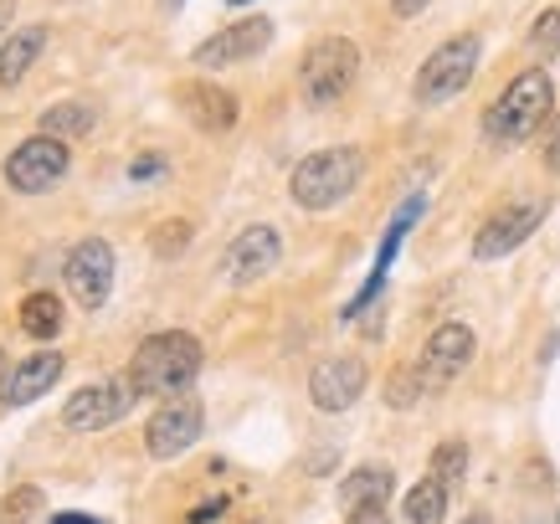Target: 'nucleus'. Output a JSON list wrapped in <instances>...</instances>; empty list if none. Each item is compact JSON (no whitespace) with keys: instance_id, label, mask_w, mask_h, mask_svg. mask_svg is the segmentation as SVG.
<instances>
[{"instance_id":"1","label":"nucleus","mask_w":560,"mask_h":524,"mask_svg":"<svg viewBox=\"0 0 560 524\" xmlns=\"http://www.w3.org/2000/svg\"><path fill=\"white\" fill-rule=\"evenodd\" d=\"M201 365H206V350L190 329H160V335L139 339L124 381L135 386V396H165L171 401V396H186L196 386Z\"/></svg>"},{"instance_id":"2","label":"nucleus","mask_w":560,"mask_h":524,"mask_svg":"<svg viewBox=\"0 0 560 524\" xmlns=\"http://www.w3.org/2000/svg\"><path fill=\"white\" fill-rule=\"evenodd\" d=\"M550 103H556V83L545 68H525L520 78H510V88L483 108V139L489 144H525L529 135H540V124L550 119Z\"/></svg>"},{"instance_id":"3","label":"nucleus","mask_w":560,"mask_h":524,"mask_svg":"<svg viewBox=\"0 0 560 524\" xmlns=\"http://www.w3.org/2000/svg\"><path fill=\"white\" fill-rule=\"evenodd\" d=\"M365 181V150L355 144H335V150H314L304 154L289 175V196L304 211H329L345 196H355V186Z\"/></svg>"},{"instance_id":"4","label":"nucleus","mask_w":560,"mask_h":524,"mask_svg":"<svg viewBox=\"0 0 560 524\" xmlns=\"http://www.w3.org/2000/svg\"><path fill=\"white\" fill-rule=\"evenodd\" d=\"M360 78V47L350 36H319L299 62V93L308 108H329L340 103Z\"/></svg>"},{"instance_id":"5","label":"nucleus","mask_w":560,"mask_h":524,"mask_svg":"<svg viewBox=\"0 0 560 524\" xmlns=\"http://www.w3.org/2000/svg\"><path fill=\"white\" fill-rule=\"evenodd\" d=\"M478 57H483V42L474 32L463 36H447L432 57H427L417 78H411V98L422 103V108H438V103H453L463 88L474 83L478 72Z\"/></svg>"},{"instance_id":"6","label":"nucleus","mask_w":560,"mask_h":524,"mask_svg":"<svg viewBox=\"0 0 560 524\" xmlns=\"http://www.w3.org/2000/svg\"><path fill=\"white\" fill-rule=\"evenodd\" d=\"M68 165H72L68 144L36 129L32 139H21L16 150L5 154V186L16 190V196H47V190L62 186Z\"/></svg>"},{"instance_id":"7","label":"nucleus","mask_w":560,"mask_h":524,"mask_svg":"<svg viewBox=\"0 0 560 524\" xmlns=\"http://www.w3.org/2000/svg\"><path fill=\"white\" fill-rule=\"evenodd\" d=\"M135 386L129 381H88L83 391H72L68 406H62V427L68 432H103V427L124 422L129 411H135Z\"/></svg>"},{"instance_id":"8","label":"nucleus","mask_w":560,"mask_h":524,"mask_svg":"<svg viewBox=\"0 0 560 524\" xmlns=\"http://www.w3.org/2000/svg\"><path fill=\"white\" fill-rule=\"evenodd\" d=\"M268 47H272V21L268 16H242V21H232V26L211 32L206 42H196L190 62H196V68H206V72H217V68L253 62V57H262Z\"/></svg>"},{"instance_id":"9","label":"nucleus","mask_w":560,"mask_h":524,"mask_svg":"<svg viewBox=\"0 0 560 524\" xmlns=\"http://www.w3.org/2000/svg\"><path fill=\"white\" fill-rule=\"evenodd\" d=\"M206 432V411L196 396H171V401L160 406L150 417V427H144V447H150V457H160V463H171V457L190 453L196 442H201Z\"/></svg>"},{"instance_id":"10","label":"nucleus","mask_w":560,"mask_h":524,"mask_svg":"<svg viewBox=\"0 0 560 524\" xmlns=\"http://www.w3.org/2000/svg\"><path fill=\"white\" fill-rule=\"evenodd\" d=\"M478 356V335L468 329V324H438L432 335H427L422 345V360H417V371H422L427 391H442V386H453L468 365H474Z\"/></svg>"},{"instance_id":"11","label":"nucleus","mask_w":560,"mask_h":524,"mask_svg":"<svg viewBox=\"0 0 560 524\" xmlns=\"http://www.w3.org/2000/svg\"><path fill=\"white\" fill-rule=\"evenodd\" d=\"M62 278H68V293L93 314V308L108 304L114 293V247L103 237H83L72 242L68 263H62Z\"/></svg>"},{"instance_id":"12","label":"nucleus","mask_w":560,"mask_h":524,"mask_svg":"<svg viewBox=\"0 0 560 524\" xmlns=\"http://www.w3.org/2000/svg\"><path fill=\"white\" fill-rule=\"evenodd\" d=\"M365 386H371V371H365L360 356H329L308 371V401L319 406V411H329V417L350 411L365 396Z\"/></svg>"},{"instance_id":"13","label":"nucleus","mask_w":560,"mask_h":524,"mask_svg":"<svg viewBox=\"0 0 560 524\" xmlns=\"http://www.w3.org/2000/svg\"><path fill=\"white\" fill-rule=\"evenodd\" d=\"M545 221V206L540 201H520V206H504V211H493L483 226H478L474 237V263H499V257H510L514 247H525L535 237V226Z\"/></svg>"},{"instance_id":"14","label":"nucleus","mask_w":560,"mask_h":524,"mask_svg":"<svg viewBox=\"0 0 560 524\" xmlns=\"http://www.w3.org/2000/svg\"><path fill=\"white\" fill-rule=\"evenodd\" d=\"M278 263H283V237L257 221V226H247V232L232 237L226 257H221V272H226V283L247 288V283H257V278H268Z\"/></svg>"},{"instance_id":"15","label":"nucleus","mask_w":560,"mask_h":524,"mask_svg":"<svg viewBox=\"0 0 560 524\" xmlns=\"http://www.w3.org/2000/svg\"><path fill=\"white\" fill-rule=\"evenodd\" d=\"M62 371H68L62 350H36V356H26L21 365H11V371L0 375V406L16 411V406L42 401V396L62 381Z\"/></svg>"},{"instance_id":"16","label":"nucleus","mask_w":560,"mask_h":524,"mask_svg":"<svg viewBox=\"0 0 560 524\" xmlns=\"http://www.w3.org/2000/svg\"><path fill=\"white\" fill-rule=\"evenodd\" d=\"M175 98H180L186 119L196 124L201 135H226V129L237 124V93H226L221 83H186Z\"/></svg>"},{"instance_id":"17","label":"nucleus","mask_w":560,"mask_h":524,"mask_svg":"<svg viewBox=\"0 0 560 524\" xmlns=\"http://www.w3.org/2000/svg\"><path fill=\"white\" fill-rule=\"evenodd\" d=\"M390 489H396V474L381 468V463H365L355 474H345L340 484V509L345 514H365V509H386Z\"/></svg>"},{"instance_id":"18","label":"nucleus","mask_w":560,"mask_h":524,"mask_svg":"<svg viewBox=\"0 0 560 524\" xmlns=\"http://www.w3.org/2000/svg\"><path fill=\"white\" fill-rule=\"evenodd\" d=\"M47 51V26H21L0 42V88H16Z\"/></svg>"},{"instance_id":"19","label":"nucleus","mask_w":560,"mask_h":524,"mask_svg":"<svg viewBox=\"0 0 560 524\" xmlns=\"http://www.w3.org/2000/svg\"><path fill=\"white\" fill-rule=\"evenodd\" d=\"M93 124H98V108L88 98H68V103H51L47 114H42V135H51V139H88L93 135Z\"/></svg>"},{"instance_id":"20","label":"nucleus","mask_w":560,"mask_h":524,"mask_svg":"<svg viewBox=\"0 0 560 524\" xmlns=\"http://www.w3.org/2000/svg\"><path fill=\"white\" fill-rule=\"evenodd\" d=\"M21 329L32 339H57V329H62V299L57 293H26L21 299Z\"/></svg>"},{"instance_id":"21","label":"nucleus","mask_w":560,"mask_h":524,"mask_svg":"<svg viewBox=\"0 0 560 524\" xmlns=\"http://www.w3.org/2000/svg\"><path fill=\"white\" fill-rule=\"evenodd\" d=\"M442 514H447V484L427 474L407 493V524H442Z\"/></svg>"},{"instance_id":"22","label":"nucleus","mask_w":560,"mask_h":524,"mask_svg":"<svg viewBox=\"0 0 560 524\" xmlns=\"http://www.w3.org/2000/svg\"><path fill=\"white\" fill-rule=\"evenodd\" d=\"M422 391H427V381L417 365H396L386 375V406H396V411H411V406L422 401Z\"/></svg>"},{"instance_id":"23","label":"nucleus","mask_w":560,"mask_h":524,"mask_svg":"<svg viewBox=\"0 0 560 524\" xmlns=\"http://www.w3.org/2000/svg\"><path fill=\"white\" fill-rule=\"evenodd\" d=\"M463 474H468V442H458V438L438 442V453H432V478H442V484L453 489V484H463Z\"/></svg>"},{"instance_id":"24","label":"nucleus","mask_w":560,"mask_h":524,"mask_svg":"<svg viewBox=\"0 0 560 524\" xmlns=\"http://www.w3.org/2000/svg\"><path fill=\"white\" fill-rule=\"evenodd\" d=\"M36 509H47V493L36 489V484H21V489L5 493V504H0V520H5V524H32Z\"/></svg>"},{"instance_id":"25","label":"nucleus","mask_w":560,"mask_h":524,"mask_svg":"<svg viewBox=\"0 0 560 524\" xmlns=\"http://www.w3.org/2000/svg\"><path fill=\"white\" fill-rule=\"evenodd\" d=\"M190 237H196V232H190V221H165V226H160V232H154L150 237V247H154V257H165V263H171V257H180L190 247Z\"/></svg>"},{"instance_id":"26","label":"nucleus","mask_w":560,"mask_h":524,"mask_svg":"<svg viewBox=\"0 0 560 524\" xmlns=\"http://www.w3.org/2000/svg\"><path fill=\"white\" fill-rule=\"evenodd\" d=\"M529 47L540 51V57H556L560 51V11L556 5H545L540 16H535V26H529Z\"/></svg>"},{"instance_id":"27","label":"nucleus","mask_w":560,"mask_h":524,"mask_svg":"<svg viewBox=\"0 0 560 524\" xmlns=\"http://www.w3.org/2000/svg\"><path fill=\"white\" fill-rule=\"evenodd\" d=\"M165 170H171L165 154H135V160H129V181H144V186H150V181H160Z\"/></svg>"},{"instance_id":"28","label":"nucleus","mask_w":560,"mask_h":524,"mask_svg":"<svg viewBox=\"0 0 560 524\" xmlns=\"http://www.w3.org/2000/svg\"><path fill=\"white\" fill-rule=\"evenodd\" d=\"M545 165L560 175V114L550 119V129H545Z\"/></svg>"},{"instance_id":"29","label":"nucleus","mask_w":560,"mask_h":524,"mask_svg":"<svg viewBox=\"0 0 560 524\" xmlns=\"http://www.w3.org/2000/svg\"><path fill=\"white\" fill-rule=\"evenodd\" d=\"M221 514H226V499H211V504L190 509V524H211V520H221Z\"/></svg>"},{"instance_id":"30","label":"nucleus","mask_w":560,"mask_h":524,"mask_svg":"<svg viewBox=\"0 0 560 524\" xmlns=\"http://www.w3.org/2000/svg\"><path fill=\"white\" fill-rule=\"evenodd\" d=\"M432 5V0H390V16H401V21H417Z\"/></svg>"},{"instance_id":"31","label":"nucleus","mask_w":560,"mask_h":524,"mask_svg":"<svg viewBox=\"0 0 560 524\" xmlns=\"http://www.w3.org/2000/svg\"><path fill=\"white\" fill-rule=\"evenodd\" d=\"M345 524H390V520H386V509H365V514H350Z\"/></svg>"},{"instance_id":"32","label":"nucleus","mask_w":560,"mask_h":524,"mask_svg":"<svg viewBox=\"0 0 560 524\" xmlns=\"http://www.w3.org/2000/svg\"><path fill=\"white\" fill-rule=\"evenodd\" d=\"M11 16H16V0H0V36H5V26H11Z\"/></svg>"},{"instance_id":"33","label":"nucleus","mask_w":560,"mask_h":524,"mask_svg":"<svg viewBox=\"0 0 560 524\" xmlns=\"http://www.w3.org/2000/svg\"><path fill=\"white\" fill-rule=\"evenodd\" d=\"M51 524H103V520H88V514H51Z\"/></svg>"},{"instance_id":"34","label":"nucleus","mask_w":560,"mask_h":524,"mask_svg":"<svg viewBox=\"0 0 560 524\" xmlns=\"http://www.w3.org/2000/svg\"><path fill=\"white\" fill-rule=\"evenodd\" d=\"M180 5H186V0H160V11H165V16H175Z\"/></svg>"},{"instance_id":"35","label":"nucleus","mask_w":560,"mask_h":524,"mask_svg":"<svg viewBox=\"0 0 560 524\" xmlns=\"http://www.w3.org/2000/svg\"><path fill=\"white\" fill-rule=\"evenodd\" d=\"M463 524H493V520H489V514H468V520H463Z\"/></svg>"},{"instance_id":"36","label":"nucleus","mask_w":560,"mask_h":524,"mask_svg":"<svg viewBox=\"0 0 560 524\" xmlns=\"http://www.w3.org/2000/svg\"><path fill=\"white\" fill-rule=\"evenodd\" d=\"M226 5H237V11H242V5H253V0H226Z\"/></svg>"},{"instance_id":"37","label":"nucleus","mask_w":560,"mask_h":524,"mask_svg":"<svg viewBox=\"0 0 560 524\" xmlns=\"http://www.w3.org/2000/svg\"><path fill=\"white\" fill-rule=\"evenodd\" d=\"M0 375H5V350H0Z\"/></svg>"},{"instance_id":"38","label":"nucleus","mask_w":560,"mask_h":524,"mask_svg":"<svg viewBox=\"0 0 560 524\" xmlns=\"http://www.w3.org/2000/svg\"><path fill=\"white\" fill-rule=\"evenodd\" d=\"M253 524H268V520H253Z\"/></svg>"}]
</instances>
